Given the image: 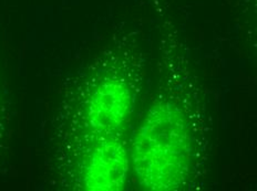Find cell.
Masks as SVG:
<instances>
[{
	"instance_id": "7a4b0ae2",
	"label": "cell",
	"mask_w": 257,
	"mask_h": 191,
	"mask_svg": "<svg viewBox=\"0 0 257 191\" xmlns=\"http://www.w3.org/2000/svg\"><path fill=\"white\" fill-rule=\"evenodd\" d=\"M135 104V86L125 74L111 71L96 78L83 108L84 125L92 140L122 135Z\"/></svg>"
},
{
	"instance_id": "3957f363",
	"label": "cell",
	"mask_w": 257,
	"mask_h": 191,
	"mask_svg": "<svg viewBox=\"0 0 257 191\" xmlns=\"http://www.w3.org/2000/svg\"><path fill=\"white\" fill-rule=\"evenodd\" d=\"M130 169V145L122 135L95 140L83 160L82 187L90 191L122 190Z\"/></svg>"
},
{
	"instance_id": "6da1fadb",
	"label": "cell",
	"mask_w": 257,
	"mask_h": 191,
	"mask_svg": "<svg viewBox=\"0 0 257 191\" xmlns=\"http://www.w3.org/2000/svg\"><path fill=\"white\" fill-rule=\"evenodd\" d=\"M187 81L184 90L161 95L133 135L131 167L144 189L181 190L196 179L205 152L204 120Z\"/></svg>"
}]
</instances>
